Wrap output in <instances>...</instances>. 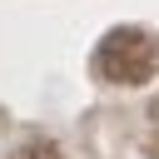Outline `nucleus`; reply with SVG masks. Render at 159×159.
Instances as JSON below:
<instances>
[{"label":"nucleus","instance_id":"obj_1","mask_svg":"<svg viewBox=\"0 0 159 159\" xmlns=\"http://www.w3.org/2000/svg\"><path fill=\"white\" fill-rule=\"evenodd\" d=\"M94 75L109 84H144L159 75V40L139 25H119L94 50Z\"/></svg>","mask_w":159,"mask_h":159},{"label":"nucleus","instance_id":"obj_2","mask_svg":"<svg viewBox=\"0 0 159 159\" xmlns=\"http://www.w3.org/2000/svg\"><path fill=\"white\" fill-rule=\"evenodd\" d=\"M25 159H65L50 139H35V144H25Z\"/></svg>","mask_w":159,"mask_h":159},{"label":"nucleus","instance_id":"obj_3","mask_svg":"<svg viewBox=\"0 0 159 159\" xmlns=\"http://www.w3.org/2000/svg\"><path fill=\"white\" fill-rule=\"evenodd\" d=\"M149 119H154V124H159V99H154V104H149Z\"/></svg>","mask_w":159,"mask_h":159}]
</instances>
